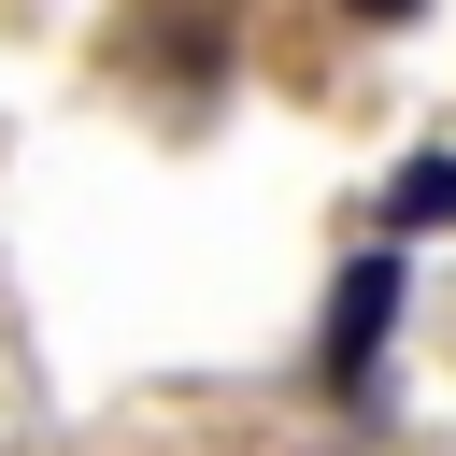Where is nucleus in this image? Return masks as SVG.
Listing matches in <instances>:
<instances>
[{"label":"nucleus","mask_w":456,"mask_h":456,"mask_svg":"<svg viewBox=\"0 0 456 456\" xmlns=\"http://www.w3.org/2000/svg\"><path fill=\"white\" fill-rule=\"evenodd\" d=\"M385 228H456V157H413L399 200H385Z\"/></svg>","instance_id":"nucleus-2"},{"label":"nucleus","mask_w":456,"mask_h":456,"mask_svg":"<svg viewBox=\"0 0 456 456\" xmlns=\"http://www.w3.org/2000/svg\"><path fill=\"white\" fill-rule=\"evenodd\" d=\"M342 14H356V28H413L428 0H342Z\"/></svg>","instance_id":"nucleus-3"},{"label":"nucleus","mask_w":456,"mask_h":456,"mask_svg":"<svg viewBox=\"0 0 456 456\" xmlns=\"http://www.w3.org/2000/svg\"><path fill=\"white\" fill-rule=\"evenodd\" d=\"M385 328H399V242H370V256H356V271L328 285V342H314V370H328V385L356 399V385L385 370Z\"/></svg>","instance_id":"nucleus-1"}]
</instances>
